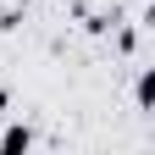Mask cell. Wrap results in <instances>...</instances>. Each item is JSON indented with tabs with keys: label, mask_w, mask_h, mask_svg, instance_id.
<instances>
[{
	"label": "cell",
	"mask_w": 155,
	"mask_h": 155,
	"mask_svg": "<svg viewBox=\"0 0 155 155\" xmlns=\"http://www.w3.org/2000/svg\"><path fill=\"white\" fill-rule=\"evenodd\" d=\"M28 144H33V133H28L22 122H17V127H6V139H0V150H6V155H22Z\"/></svg>",
	"instance_id": "1"
},
{
	"label": "cell",
	"mask_w": 155,
	"mask_h": 155,
	"mask_svg": "<svg viewBox=\"0 0 155 155\" xmlns=\"http://www.w3.org/2000/svg\"><path fill=\"white\" fill-rule=\"evenodd\" d=\"M6 105H11V94H6V89H0V111H6Z\"/></svg>",
	"instance_id": "2"
}]
</instances>
